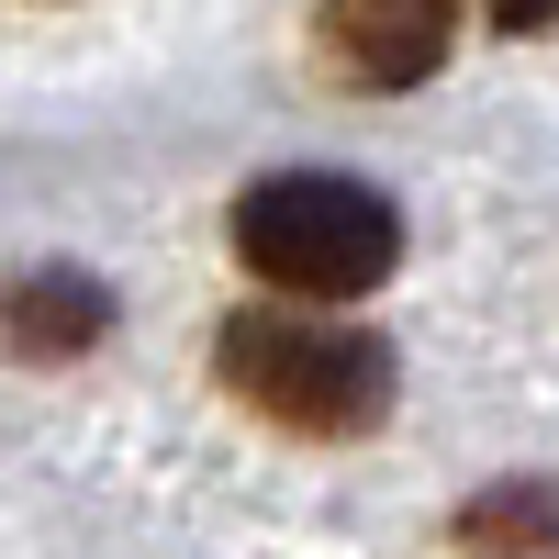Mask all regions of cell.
<instances>
[{
	"instance_id": "1",
	"label": "cell",
	"mask_w": 559,
	"mask_h": 559,
	"mask_svg": "<svg viewBox=\"0 0 559 559\" xmlns=\"http://www.w3.org/2000/svg\"><path fill=\"white\" fill-rule=\"evenodd\" d=\"M213 369H224V392L236 403H258L269 426H292V437H369L392 414V392H403V369H392V347L369 336V324H336V313H236L213 336Z\"/></svg>"
},
{
	"instance_id": "2",
	"label": "cell",
	"mask_w": 559,
	"mask_h": 559,
	"mask_svg": "<svg viewBox=\"0 0 559 559\" xmlns=\"http://www.w3.org/2000/svg\"><path fill=\"white\" fill-rule=\"evenodd\" d=\"M236 258L292 302H358L403 269V213L347 168H280L236 202Z\"/></svg>"
},
{
	"instance_id": "3",
	"label": "cell",
	"mask_w": 559,
	"mask_h": 559,
	"mask_svg": "<svg viewBox=\"0 0 559 559\" xmlns=\"http://www.w3.org/2000/svg\"><path fill=\"white\" fill-rule=\"evenodd\" d=\"M459 0H324V57L347 90H414L448 68Z\"/></svg>"
},
{
	"instance_id": "4",
	"label": "cell",
	"mask_w": 559,
	"mask_h": 559,
	"mask_svg": "<svg viewBox=\"0 0 559 559\" xmlns=\"http://www.w3.org/2000/svg\"><path fill=\"white\" fill-rule=\"evenodd\" d=\"M112 336V292L90 269H23L0 292V347L12 358H90Z\"/></svg>"
},
{
	"instance_id": "5",
	"label": "cell",
	"mask_w": 559,
	"mask_h": 559,
	"mask_svg": "<svg viewBox=\"0 0 559 559\" xmlns=\"http://www.w3.org/2000/svg\"><path fill=\"white\" fill-rule=\"evenodd\" d=\"M459 548L471 559H559V492L548 481H503L459 503Z\"/></svg>"
},
{
	"instance_id": "6",
	"label": "cell",
	"mask_w": 559,
	"mask_h": 559,
	"mask_svg": "<svg viewBox=\"0 0 559 559\" xmlns=\"http://www.w3.org/2000/svg\"><path fill=\"white\" fill-rule=\"evenodd\" d=\"M492 34H559V0H481Z\"/></svg>"
}]
</instances>
